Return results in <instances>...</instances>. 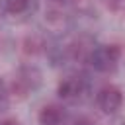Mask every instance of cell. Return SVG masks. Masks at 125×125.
Returning <instances> with one entry per match:
<instances>
[{"instance_id":"cell-4","label":"cell","mask_w":125,"mask_h":125,"mask_svg":"<svg viewBox=\"0 0 125 125\" xmlns=\"http://www.w3.org/2000/svg\"><path fill=\"white\" fill-rule=\"evenodd\" d=\"M64 119V113L59 105H43L37 113L39 125H61Z\"/></svg>"},{"instance_id":"cell-5","label":"cell","mask_w":125,"mask_h":125,"mask_svg":"<svg viewBox=\"0 0 125 125\" xmlns=\"http://www.w3.org/2000/svg\"><path fill=\"white\" fill-rule=\"evenodd\" d=\"M29 6V0H4V8L8 14H23Z\"/></svg>"},{"instance_id":"cell-8","label":"cell","mask_w":125,"mask_h":125,"mask_svg":"<svg viewBox=\"0 0 125 125\" xmlns=\"http://www.w3.org/2000/svg\"><path fill=\"white\" fill-rule=\"evenodd\" d=\"M0 125H20V121H16V119H4V121H0Z\"/></svg>"},{"instance_id":"cell-2","label":"cell","mask_w":125,"mask_h":125,"mask_svg":"<svg viewBox=\"0 0 125 125\" xmlns=\"http://www.w3.org/2000/svg\"><path fill=\"white\" fill-rule=\"evenodd\" d=\"M96 104H98V107H100L104 113H115V111H119L121 105H123V92H121L117 86L107 84V86H104V88L98 92Z\"/></svg>"},{"instance_id":"cell-1","label":"cell","mask_w":125,"mask_h":125,"mask_svg":"<svg viewBox=\"0 0 125 125\" xmlns=\"http://www.w3.org/2000/svg\"><path fill=\"white\" fill-rule=\"evenodd\" d=\"M121 59V47L119 45H100L88 53V62L94 70L109 72L117 66Z\"/></svg>"},{"instance_id":"cell-6","label":"cell","mask_w":125,"mask_h":125,"mask_svg":"<svg viewBox=\"0 0 125 125\" xmlns=\"http://www.w3.org/2000/svg\"><path fill=\"white\" fill-rule=\"evenodd\" d=\"M72 125H92V121H90L88 117H78V119H74Z\"/></svg>"},{"instance_id":"cell-9","label":"cell","mask_w":125,"mask_h":125,"mask_svg":"<svg viewBox=\"0 0 125 125\" xmlns=\"http://www.w3.org/2000/svg\"><path fill=\"white\" fill-rule=\"evenodd\" d=\"M121 125H125V123H121Z\"/></svg>"},{"instance_id":"cell-3","label":"cell","mask_w":125,"mask_h":125,"mask_svg":"<svg viewBox=\"0 0 125 125\" xmlns=\"http://www.w3.org/2000/svg\"><path fill=\"white\" fill-rule=\"evenodd\" d=\"M82 90H84V84H82V80L76 78V76L62 78V80L59 82V86H57V94H59L61 98H64V100H70V98L80 96Z\"/></svg>"},{"instance_id":"cell-7","label":"cell","mask_w":125,"mask_h":125,"mask_svg":"<svg viewBox=\"0 0 125 125\" xmlns=\"http://www.w3.org/2000/svg\"><path fill=\"white\" fill-rule=\"evenodd\" d=\"M6 102V88H4V84L0 82V105Z\"/></svg>"}]
</instances>
